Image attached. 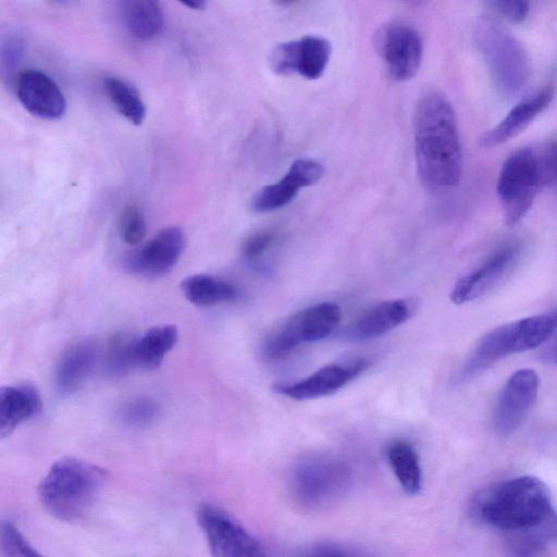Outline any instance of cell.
Listing matches in <instances>:
<instances>
[{"label": "cell", "mask_w": 557, "mask_h": 557, "mask_svg": "<svg viewBox=\"0 0 557 557\" xmlns=\"http://www.w3.org/2000/svg\"><path fill=\"white\" fill-rule=\"evenodd\" d=\"M414 152L425 188L436 193L456 187L462 173V153L451 104L440 92L423 95L414 114Z\"/></svg>", "instance_id": "1"}, {"label": "cell", "mask_w": 557, "mask_h": 557, "mask_svg": "<svg viewBox=\"0 0 557 557\" xmlns=\"http://www.w3.org/2000/svg\"><path fill=\"white\" fill-rule=\"evenodd\" d=\"M472 510L478 519L506 533L533 528L555 511L547 485L532 475L495 484L474 500Z\"/></svg>", "instance_id": "2"}, {"label": "cell", "mask_w": 557, "mask_h": 557, "mask_svg": "<svg viewBox=\"0 0 557 557\" xmlns=\"http://www.w3.org/2000/svg\"><path fill=\"white\" fill-rule=\"evenodd\" d=\"M108 479L106 469L74 457L55 461L40 481L37 494L54 518L73 522L94 505Z\"/></svg>", "instance_id": "3"}, {"label": "cell", "mask_w": 557, "mask_h": 557, "mask_svg": "<svg viewBox=\"0 0 557 557\" xmlns=\"http://www.w3.org/2000/svg\"><path fill=\"white\" fill-rule=\"evenodd\" d=\"M556 330L555 312L528 317L492 330L475 345L460 370L459 380L473 377L509 355L539 347Z\"/></svg>", "instance_id": "4"}, {"label": "cell", "mask_w": 557, "mask_h": 557, "mask_svg": "<svg viewBox=\"0 0 557 557\" xmlns=\"http://www.w3.org/2000/svg\"><path fill=\"white\" fill-rule=\"evenodd\" d=\"M474 38L497 88L508 96L520 91L531 72L523 46L491 16L479 17Z\"/></svg>", "instance_id": "5"}, {"label": "cell", "mask_w": 557, "mask_h": 557, "mask_svg": "<svg viewBox=\"0 0 557 557\" xmlns=\"http://www.w3.org/2000/svg\"><path fill=\"white\" fill-rule=\"evenodd\" d=\"M544 186L536 146L519 148L505 160L496 190L508 226L521 221Z\"/></svg>", "instance_id": "6"}, {"label": "cell", "mask_w": 557, "mask_h": 557, "mask_svg": "<svg viewBox=\"0 0 557 557\" xmlns=\"http://www.w3.org/2000/svg\"><path fill=\"white\" fill-rule=\"evenodd\" d=\"M341 308L334 302H320L292 315L269 335L261 346L265 360H278L304 343L330 335L341 321Z\"/></svg>", "instance_id": "7"}, {"label": "cell", "mask_w": 557, "mask_h": 557, "mask_svg": "<svg viewBox=\"0 0 557 557\" xmlns=\"http://www.w3.org/2000/svg\"><path fill=\"white\" fill-rule=\"evenodd\" d=\"M348 482V471L341 461L324 457H309L296 465L292 473V493L307 507L326 505L338 497Z\"/></svg>", "instance_id": "8"}, {"label": "cell", "mask_w": 557, "mask_h": 557, "mask_svg": "<svg viewBox=\"0 0 557 557\" xmlns=\"http://www.w3.org/2000/svg\"><path fill=\"white\" fill-rule=\"evenodd\" d=\"M197 522L212 557H267L261 543L224 509L202 504L197 510Z\"/></svg>", "instance_id": "9"}, {"label": "cell", "mask_w": 557, "mask_h": 557, "mask_svg": "<svg viewBox=\"0 0 557 557\" xmlns=\"http://www.w3.org/2000/svg\"><path fill=\"white\" fill-rule=\"evenodd\" d=\"M185 235L178 226H168L143 246L128 252L123 260L126 272L146 277L169 273L185 248Z\"/></svg>", "instance_id": "10"}, {"label": "cell", "mask_w": 557, "mask_h": 557, "mask_svg": "<svg viewBox=\"0 0 557 557\" xmlns=\"http://www.w3.org/2000/svg\"><path fill=\"white\" fill-rule=\"evenodd\" d=\"M377 51L388 74L396 81H407L416 75L422 60V41L410 25L394 22L377 35Z\"/></svg>", "instance_id": "11"}, {"label": "cell", "mask_w": 557, "mask_h": 557, "mask_svg": "<svg viewBox=\"0 0 557 557\" xmlns=\"http://www.w3.org/2000/svg\"><path fill=\"white\" fill-rule=\"evenodd\" d=\"M330 42L318 36L277 45L270 54V67L280 75L299 74L317 79L325 71L331 57Z\"/></svg>", "instance_id": "12"}, {"label": "cell", "mask_w": 557, "mask_h": 557, "mask_svg": "<svg viewBox=\"0 0 557 557\" xmlns=\"http://www.w3.org/2000/svg\"><path fill=\"white\" fill-rule=\"evenodd\" d=\"M366 359L326 364L309 376L295 382H277L272 389L296 400L315 399L343 388L368 368Z\"/></svg>", "instance_id": "13"}, {"label": "cell", "mask_w": 557, "mask_h": 557, "mask_svg": "<svg viewBox=\"0 0 557 557\" xmlns=\"http://www.w3.org/2000/svg\"><path fill=\"white\" fill-rule=\"evenodd\" d=\"M539 376L532 369L516 371L496 401L493 423L498 433L510 434L527 419L537 395Z\"/></svg>", "instance_id": "14"}, {"label": "cell", "mask_w": 557, "mask_h": 557, "mask_svg": "<svg viewBox=\"0 0 557 557\" xmlns=\"http://www.w3.org/2000/svg\"><path fill=\"white\" fill-rule=\"evenodd\" d=\"M520 247L507 245L491 256L479 268L457 281L450 293L456 305L472 301L500 283L517 263Z\"/></svg>", "instance_id": "15"}, {"label": "cell", "mask_w": 557, "mask_h": 557, "mask_svg": "<svg viewBox=\"0 0 557 557\" xmlns=\"http://www.w3.org/2000/svg\"><path fill=\"white\" fill-rule=\"evenodd\" d=\"M15 91L22 106L33 115L45 120H59L66 110L64 95L46 73L27 69L15 78Z\"/></svg>", "instance_id": "16"}, {"label": "cell", "mask_w": 557, "mask_h": 557, "mask_svg": "<svg viewBox=\"0 0 557 557\" xmlns=\"http://www.w3.org/2000/svg\"><path fill=\"white\" fill-rule=\"evenodd\" d=\"M323 166L311 159H298L278 182L262 187L253 197L251 208L258 213L271 212L287 206L300 188L320 181Z\"/></svg>", "instance_id": "17"}, {"label": "cell", "mask_w": 557, "mask_h": 557, "mask_svg": "<svg viewBox=\"0 0 557 557\" xmlns=\"http://www.w3.org/2000/svg\"><path fill=\"white\" fill-rule=\"evenodd\" d=\"M552 87H545L518 102L508 114L480 138V145L498 146L521 133L550 103Z\"/></svg>", "instance_id": "18"}, {"label": "cell", "mask_w": 557, "mask_h": 557, "mask_svg": "<svg viewBox=\"0 0 557 557\" xmlns=\"http://www.w3.org/2000/svg\"><path fill=\"white\" fill-rule=\"evenodd\" d=\"M411 313L412 305L406 299L384 300L358 317L347 335L355 341L379 337L406 322Z\"/></svg>", "instance_id": "19"}, {"label": "cell", "mask_w": 557, "mask_h": 557, "mask_svg": "<svg viewBox=\"0 0 557 557\" xmlns=\"http://www.w3.org/2000/svg\"><path fill=\"white\" fill-rule=\"evenodd\" d=\"M42 407L38 391L30 384L0 388V437L10 435L20 424L35 418Z\"/></svg>", "instance_id": "20"}, {"label": "cell", "mask_w": 557, "mask_h": 557, "mask_svg": "<svg viewBox=\"0 0 557 557\" xmlns=\"http://www.w3.org/2000/svg\"><path fill=\"white\" fill-rule=\"evenodd\" d=\"M97 349L91 342H81L70 347L55 369V383L62 394L74 393L87 379L95 366Z\"/></svg>", "instance_id": "21"}, {"label": "cell", "mask_w": 557, "mask_h": 557, "mask_svg": "<svg viewBox=\"0 0 557 557\" xmlns=\"http://www.w3.org/2000/svg\"><path fill=\"white\" fill-rule=\"evenodd\" d=\"M120 13L124 27L136 39H152L163 29L164 15L158 1H124L121 3Z\"/></svg>", "instance_id": "22"}, {"label": "cell", "mask_w": 557, "mask_h": 557, "mask_svg": "<svg viewBox=\"0 0 557 557\" xmlns=\"http://www.w3.org/2000/svg\"><path fill=\"white\" fill-rule=\"evenodd\" d=\"M185 298L197 307H212L230 302L237 297L236 287L228 281L212 275L198 273L181 282Z\"/></svg>", "instance_id": "23"}, {"label": "cell", "mask_w": 557, "mask_h": 557, "mask_svg": "<svg viewBox=\"0 0 557 557\" xmlns=\"http://www.w3.org/2000/svg\"><path fill=\"white\" fill-rule=\"evenodd\" d=\"M178 331L173 324L156 325L147 330L135 342L136 368L153 370L175 346Z\"/></svg>", "instance_id": "24"}, {"label": "cell", "mask_w": 557, "mask_h": 557, "mask_svg": "<svg viewBox=\"0 0 557 557\" xmlns=\"http://www.w3.org/2000/svg\"><path fill=\"white\" fill-rule=\"evenodd\" d=\"M557 540V512L540 524L507 533L508 557H542L547 545Z\"/></svg>", "instance_id": "25"}, {"label": "cell", "mask_w": 557, "mask_h": 557, "mask_svg": "<svg viewBox=\"0 0 557 557\" xmlns=\"http://www.w3.org/2000/svg\"><path fill=\"white\" fill-rule=\"evenodd\" d=\"M386 456L403 491L408 495L417 494L421 488L422 472L412 444L406 440H396L388 445Z\"/></svg>", "instance_id": "26"}, {"label": "cell", "mask_w": 557, "mask_h": 557, "mask_svg": "<svg viewBox=\"0 0 557 557\" xmlns=\"http://www.w3.org/2000/svg\"><path fill=\"white\" fill-rule=\"evenodd\" d=\"M103 88L115 110L129 123L138 126L146 117V106L135 87L126 81L108 76L103 79Z\"/></svg>", "instance_id": "27"}, {"label": "cell", "mask_w": 557, "mask_h": 557, "mask_svg": "<svg viewBox=\"0 0 557 557\" xmlns=\"http://www.w3.org/2000/svg\"><path fill=\"white\" fill-rule=\"evenodd\" d=\"M135 342L136 336L127 332H119L111 336L103 360L108 375L119 377L136 368Z\"/></svg>", "instance_id": "28"}, {"label": "cell", "mask_w": 557, "mask_h": 557, "mask_svg": "<svg viewBox=\"0 0 557 557\" xmlns=\"http://www.w3.org/2000/svg\"><path fill=\"white\" fill-rule=\"evenodd\" d=\"M159 412L158 404L148 396L128 399L120 410V419L131 428H145L154 421Z\"/></svg>", "instance_id": "29"}, {"label": "cell", "mask_w": 557, "mask_h": 557, "mask_svg": "<svg viewBox=\"0 0 557 557\" xmlns=\"http://www.w3.org/2000/svg\"><path fill=\"white\" fill-rule=\"evenodd\" d=\"M147 231L143 210L136 205L126 206L119 219L121 239L129 246H136L144 239Z\"/></svg>", "instance_id": "30"}, {"label": "cell", "mask_w": 557, "mask_h": 557, "mask_svg": "<svg viewBox=\"0 0 557 557\" xmlns=\"http://www.w3.org/2000/svg\"><path fill=\"white\" fill-rule=\"evenodd\" d=\"M0 546L2 557H44L10 522L1 524Z\"/></svg>", "instance_id": "31"}, {"label": "cell", "mask_w": 557, "mask_h": 557, "mask_svg": "<svg viewBox=\"0 0 557 557\" xmlns=\"http://www.w3.org/2000/svg\"><path fill=\"white\" fill-rule=\"evenodd\" d=\"M301 557H370L366 553L336 542H320L307 548Z\"/></svg>", "instance_id": "32"}, {"label": "cell", "mask_w": 557, "mask_h": 557, "mask_svg": "<svg viewBox=\"0 0 557 557\" xmlns=\"http://www.w3.org/2000/svg\"><path fill=\"white\" fill-rule=\"evenodd\" d=\"M545 186L557 184V141L536 146Z\"/></svg>", "instance_id": "33"}, {"label": "cell", "mask_w": 557, "mask_h": 557, "mask_svg": "<svg viewBox=\"0 0 557 557\" xmlns=\"http://www.w3.org/2000/svg\"><path fill=\"white\" fill-rule=\"evenodd\" d=\"M275 234L269 230H261L250 234L243 244V255L248 260H256L262 256L273 244Z\"/></svg>", "instance_id": "34"}, {"label": "cell", "mask_w": 557, "mask_h": 557, "mask_svg": "<svg viewBox=\"0 0 557 557\" xmlns=\"http://www.w3.org/2000/svg\"><path fill=\"white\" fill-rule=\"evenodd\" d=\"M499 15L511 22H522L529 13V4L522 0H495L488 2Z\"/></svg>", "instance_id": "35"}, {"label": "cell", "mask_w": 557, "mask_h": 557, "mask_svg": "<svg viewBox=\"0 0 557 557\" xmlns=\"http://www.w3.org/2000/svg\"><path fill=\"white\" fill-rule=\"evenodd\" d=\"M541 359L547 363L557 364V332L545 343L541 350Z\"/></svg>", "instance_id": "36"}, {"label": "cell", "mask_w": 557, "mask_h": 557, "mask_svg": "<svg viewBox=\"0 0 557 557\" xmlns=\"http://www.w3.org/2000/svg\"><path fill=\"white\" fill-rule=\"evenodd\" d=\"M183 5H186L189 9L193 10H203L206 8V2L201 0L197 1H190V2H183Z\"/></svg>", "instance_id": "37"}, {"label": "cell", "mask_w": 557, "mask_h": 557, "mask_svg": "<svg viewBox=\"0 0 557 557\" xmlns=\"http://www.w3.org/2000/svg\"><path fill=\"white\" fill-rule=\"evenodd\" d=\"M554 312H555V314L557 315V310H556V311H554Z\"/></svg>", "instance_id": "38"}]
</instances>
